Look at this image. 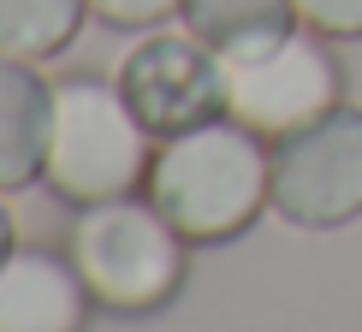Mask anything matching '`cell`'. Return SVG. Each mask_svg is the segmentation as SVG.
Returning <instances> with one entry per match:
<instances>
[{
  "label": "cell",
  "mask_w": 362,
  "mask_h": 332,
  "mask_svg": "<svg viewBox=\"0 0 362 332\" xmlns=\"http://www.w3.org/2000/svg\"><path fill=\"white\" fill-rule=\"evenodd\" d=\"M119 95L143 119L155 143L196 131L208 119H226V83H220V54L190 30H160L143 36L137 48L119 59Z\"/></svg>",
  "instance_id": "cell-6"
},
{
  "label": "cell",
  "mask_w": 362,
  "mask_h": 332,
  "mask_svg": "<svg viewBox=\"0 0 362 332\" xmlns=\"http://www.w3.org/2000/svg\"><path fill=\"white\" fill-rule=\"evenodd\" d=\"M178 6H185V0H89V12H95L101 24H113V30H155L160 18H173Z\"/></svg>",
  "instance_id": "cell-12"
},
{
  "label": "cell",
  "mask_w": 362,
  "mask_h": 332,
  "mask_svg": "<svg viewBox=\"0 0 362 332\" xmlns=\"http://www.w3.org/2000/svg\"><path fill=\"white\" fill-rule=\"evenodd\" d=\"M54 131V83L30 59L0 54V190H24L42 178Z\"/></svg>",
  "instance_id": "cell-8"
},
{
  "label": "cell",
  "mask_w": 362,
  "mask_h": 332,
  "mask_svg": "<svg viewBox=\"0 0 362 332\" xmlns=\"http://www.w3.org/2000/svg\"><path fill=\"white\" fill-rule=\"evenodd\" d=\"M155 137L131 101L107 78H66L54 83V131H48V160L42 178L59 202H113V196H137L155 166Z\"/></svg>",
  "instance_id": "cell-2"
},
{
  "label": "cell",
  "mask_w": 362,
  "mask_h": 332,
  "mask_svg": "<svg viewBox=\"0 0 362 332\" xmlns=\"http://www.w3.org/2000/svg\"><path fill=\"white\" fill-rule=\"evenodd\" d=\"M66 255L83 273L89 297L113 314H148L173 303L185 285V232L148 196H113V202L78 208Z\"/></svg>",
  "instance_id": "cell-3"
},
{
  "label": "cell",
  "mask_w": 362,
  "mask_h": 332,
  "mask_svg": "<svg viewBox=\"0 0 362 332\" xmlns=\"http://www.w3.org/2000/svg\"><path fill=\"white\" fill-rule=\"evenodd\" d=\"M89 285L54 249H12L0 261V332H83Z\"/></svg>",
  "instance_id": "cell-7"
},
{
  "label": "cell",
  "mask_w": 362,
  "mask_h": 332,
  "mask_svg": "<svg viewBox=\"0 0 362 332\" xmlns=\"http://www.w3.org/2000/svg\"><path fill=\"white\" fill-rule=\"evenodd\" d=\"M143 196L185 232V244H226L267 208V137L238 119L178 131L155 148Z\"/></svg>",
  "instance_id": "cell-1"
},
{
  "label": "cell",
  "mask_w": 362,
  "mask_h": 332,
  "mask_svg": "<svg viewBox=\"0 0 362 332\" xmlns=\"http://www.w3.org/2000/svg\"><path fill=\"white\" fill-rule=\"evenodd\" d=\"M83 18L89 0H0V54L42 66L78 42Z\"/></svg>",
  "instance_id": "cell-10"
},
{
  "label": "cell",
  "mask_w": 362,
  "mask_h": 332,
  "mask_svg": "<svg viewBox=\"0 0 362 332\" xmlns=\"http://www.w3.org/2000/svg\"><path fill=\"white\" fill-rule=\"evenodd\" d=\"M18 249V232H12V214H6V202H0V261Z\"/></svg>",
  "instance_id": "cell-13"
},
{
  "label": "cell",
  "mask_w": 362,
  "mask_h": 332,
  "mask_svg": "<svg viewBox=\"0 0 362 332\" xmlns=\"http://www.w3.org/2000/svg\"><path fill=\"white\" fill-rule=\"evenodd\" d=\"M267 208L303 232H333L362 214V107L339 101L267 143Z\"/></svg>",
  "instance_id": "cell-5"
},
{
  "label": "cell",
  "mask_w": 362,
  "mask_h": 332,
  "mask_svg": "<svg viewBox=\"0 0 362 332\" xmlns=\"http://www.w3.org/2000/svg\"><path fill=\"white\" fill-rule=\"evenodd\" d=\"M297 18L321 30L327 42H356L362 36V0H297Z\"/></svg>",
  "instance_id": "cell-11"
},
{
  "label": "cell",
  "mask_w": 362,
  "mask_h": 332,
  "mask_svg": "<svg viewBox=\"0 0 362 332\" xmlns=\"http://www.w3.org/2000/svg\"><path fill=\"white\" fill-rule=\"evenodd\" d=\"M220 83H226V119L250 125L267 143L344 101V66L333 59L327 36L309 24L220 54Z\"/></svg>",
  "instance_id": "cell-4"
},
{
  "label": "cell",
  "mask_w": 362,
  "mask_h": 332,
  "mask_svg": "<svg viewBox=\"0 0 362 332\" xmlns=\"http://www.w3.org/2000/svg\"><path fill=\"white\" fill-rule=\"evenodd\" d=\"M190 36H202L214 54H232V48H250V42H267V36H285L297 30V0H185L178 6Z\"/></svg>",
  "instance_id": "cell-9"
}]
</instances>
